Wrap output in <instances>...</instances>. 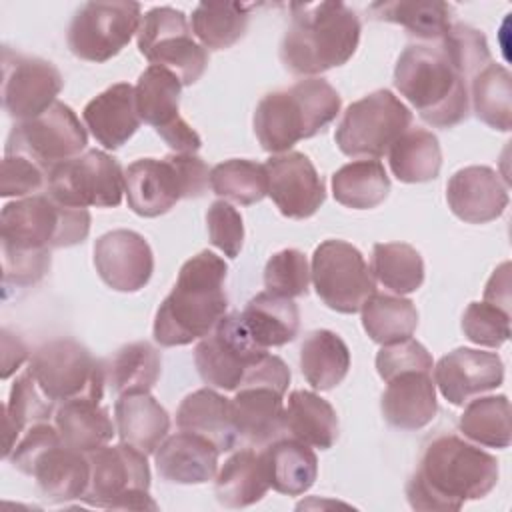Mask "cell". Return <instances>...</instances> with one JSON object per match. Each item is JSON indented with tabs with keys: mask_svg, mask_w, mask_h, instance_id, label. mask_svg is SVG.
Returning <instances> with one entry per match:
<instances>
[{
	"mask_svg": "<svg viewBox=\"0 0 512 512\" xmlns=\"http://www.w3.org/2000/svg\"><path fill=\"white\" fill-rule=\"evenodd\" d=\"M26 370L54 406L74 398L102 400L108 384L106 366L72 338H56L36 348Z\"/></svg>",
	"mask_w": 512,
	"mask_h": 512,
	"instance_id": "obj_8",
	"label": "cell"
},
{
	"mask_svg": "<svg viewBox=\"0 0 512 512\" xmlns=\"http://www.w3.org/2000/svg\"><path fill=\"white\" fill-rule=\"evenodd\" d=\"M310 270L304 252L296 248H286L270 256L264 268V286L266 292L296 298L308 292Z\"/></svg>",
	"mask_w": 512,
	"mask_h": 512,
	"instance_id": "obj_48",
	"label": "cell"
},
{
	"mask_svg": "<svg viewBox=\"0 0 512 512\" xmlns=\"http://www.w3.org/2000/svg\"><path fill=\"white\" fill-rule=\"evenodd\" d=\"M86 144L88 134L76 112L64 102H54L40 116L12 126L4 154L26 156L48 174L52 166L80 156Z\"/></svg>",
	"mask_w": 512,
	"mask_h": 512,
	"instance_id": "obj_16",
	"label": "cell"
},
{
	"mask_svg": "<svg viewBox=\"0 0 512 512\" xmlns=\"http://www.w3.org/2000/svg\"><path fill=\"white\" fill-rule=\"evenodd\" d=\"M54 404L40 392L30 372L24 370L12 384L8 402L4 406V458L10 454L18 438L38 422H46Z\"/></svg>",
	"mask_w": 512,
	"mask_h": 512,
	"instance_id": "obj_45",
	"label": "cell"
},
{
	"mask_svg": "<svg viewBox=\"0 0 512 512\" xmlns=\"http://www.w3.org/2000/svg\"><path fill=\"white\" fill-rule=\"evenodd\" d=\"M410 122V108L382 88L344 110L334 140L340 152L350 158H380L410 128Z\"/></svg>",
	"mask_w": 512,
	"mask_h": 512,
	"instance_id": "obj_10",
	"label": "cell"
},
{
	"mask_svg": "<svg viewBox=\"0 0 512 512\" xmlns=\"http://www.w3.org/2000/svg\"><path fill=\"white\" fill-rule=\"evenodd\" d=\"M214 492L222 506L246 508L260 502L270 484L260 452L244 448L234 452L214 478Z\"/></svg>",
	"mask_w": 512,
	"mask_h": 512,
	"instance_id": "obj_34",
	"label": "cell"
},
{
	"mask_svg": "<svg viewBox=\"0 0 512 512\" xmlns=\"http://www.w3.org/2000/svg\"><path fill=\"white\" fill-rule=\"evenodd\" d=\"M116 430L122 442L154 454L170 430V416L150 392L120 394L114 404Z\"/></svg>",
	"mask_w": 512,
	"mask_h": 512,
	"instance_id": "obj_28",
	"label": "cell"
},
{
	"mask_svg": "<svg viewBox=\"0 0 512 512\" xmlns=\"http://www.w3.org/2000/svg\"><path fill=\"white\" fill-rule=\"evenodd\" d=\"M464 336L488 348H498L510 338V312L486 300L472 302L462 316Z\"/></svg>",
	"mask_w": 512,
	"mask_h": 512,
	"instance_id": "obj_49",
	"label": "cell"
},
{
	"mask_svg": "<svg viewBox=\"0 0 512 512\" xmlns=\"http://www.w3.org/2000/svg\"><path fill=\"white\" fill-rule=\"evenodd\" d=\"M284 432L320 450L338 440V416L328 400L310 390H292L284 408Z\"/></svg>",
	"mask_w": 512,
	"mask_h": 512,
	"instance_id": "obj_32",
	"label": "cell"
},
{
	"mask_svg": "<svg viewBox=\"0 0 512 512\" xmlns=\"http://www.w3.org/2000/svg\"><path fill=\"white\" fill-rule=\"evenodd\" d=\"M392 174L406 184L434 180L442 168V150L436 134L424 128H408L388 150Z\"/></svg>",
	"mask_w": 512,
	"mask_h": 512,
	"instance_id": "obj_36",
	"label": "cell"
},
{
	"mask_svg": "<svg viewBox=\"0 0 512 512\" xmlns=\"http://www.w3.org/2000/svg\"><path fill=\"white\" fill-rule=\"evenodd\" d=\"M54 426L66 446L86 454L106 446L116 434L108 408L92 398H74L58 404Z\"/></svg>",
	"mask_w": 512,
	"mask_h": 512,
	"instance_id": "obj_31",
	"label": "cell"
},
{
	"mask_svg": "<svg viewBox=\"0 0 512 512\" xmlns=\"http://www.w3.org/2000/svg\"><path fill=\"white\" fill-rule=\"evenodd\" d=\"M208 186L210 170L196 154L140 158L124 170L128 208L142 218L166 214L182 198H200Z\"/></svg>",
	"mask_w": 512,
	"mask_h": 512,
	"instance_id": "obj_6",
	"label": "cell"
},
{
	"mask_svg": "<svg viewBox=\"0 0 512 512\" xmlns=\"http://www.w3.org/2000/svg\"><path fill=\"white\" fill-rule=\"evenodd\" d=\"M24 474L36 480L38 490L48 502L82 500L90 484V458L86 452L58 440L40 450Z\"/></svg>",
	"mask_w": 512,
	"mask_h": 512,
	"instance_id": "obj_22",
	"label": "cell"
},
{
	"mask_svg": "<svg viewBox=\"0 0 512 512\" xmlns=\"http://www.w3.org/2000/svg\"><path fill=\"white\" fill-rule=\"evenodd\" d=\"M210 188L224 200L250 206L268 196V174L264 164L246 158H232L210 170Z\"/></svg>",
	"mask_w": 512,
	"mask_h": 512,
	"instance_id": "obj_46",
	"label": "cell"
},
{
	"mask_svg": "<svg viewBox=\"0 0 512 512\" xmlns=\"http://www.w3.org/2000/svg\"><path fill=\"white\" fill-rule=\"evenodd\" d=\"M90 232L88 208H72L48 194L8 202L0 212V240L6 250H54L76 246Z\"/></svg>",
	"mask_w": 512,
	"mask_h": 512,
	"instance_id": "obj_7",
	"label": "cell"
},
{
	"mask_svg": "<svg viewBox=\"0 0 512 512\" xmlns=\"http://www.w3.org/2000/svg\"><path fill=\"white\" fill-rule=\"evenodd\" d=\"M284 394L270 386H244L230 398V418L240 442L268 446L284 432Z\"/></svg>",
	"mask_w": 512,
	"mask_h": 512,
	"instance_id": "obj_23",
	"label": "cell"
},
{
	"mask_svg": "<svg viewBox=\"0 0 512 512\" xmlns=\"http://www.w3.org/2000/svg\"><path fill=\"white\" fill-rule=\"evenodd\" d=\"M46 178V170L38 166L34 160L20 154H4L0 194L4 198L34 196L36 192L46 188Z\"/></svg>",
	"mask_w": 512,
	"mask_h": 512,
	"instance_id": "obj_53",
	"label": "cell"
},
{
	"mask_svg": "<svg viewBox=\"0 0 512 512\" xmlns=\"http://www.w3.org/2000/svg\"><path fill=\"white\" fill-rule=\"evenodd\" d=\"M368 10L376 20L400 24L408 34L426 42H438L452 26V8L436 0L374 2Z\"/></svg>",
	"mask_w": 512,
	"mask_h": 512,
	"instance_id": "obj_37",
	"label": "cell"
},
{
	"mask_svg": "<svg viewBox=\"0 0 512 512\" xmlns=\"http://www.w3.org/2000/svg\"><path fill=\"white\" fill-rule=\"evenodd\" d=\"M138 2H86L66 34L70 52L86 62L102 64L114 58L138 32L142 14Z\"/></svg>",
	"mask_w": 512,
	"mask_h": 512,
	"instance_id": "obj_15",
	"label": "cell"
},
{
	"mask_svg": "<svg viewBox=\"0 0 512 512\" xmlns=\"http://www.w3.org/2000/svg\"><path fill=\"white\" fill-rule=\"evenodd\" d=\"M438 44L466 80H472L492 62L486 36L468 24H452Z\"/></svg>",
	"mask_w": 512,
	"mask_h": 512,
	"instance_id": "obj_47",
	"label": "cell"
},
{
	"mask_svg": "<svg viewBox=\"0 0 512 512\" xmlns=\"http://www.w3.org/2000/svg\"><path fill=\"white\" fill-rule=\"evenodd\" d=\"M498 460L486 450L454 434L434 438L406 484L414 510H460L480 500L498 482Z\"/></svg>",
	"mask_w": 512,
	"mask_h": 512,
	"instance_id": "obj_1",
	"label": "cell"
},
{
	"mask_svg": "<svg viewBox=\"0 0 512 512\" xmlns=\"http://www.w3.org/2000/svg\"><path fill=\"white\" fill-rule=\"evenodd\" d=\"M472 110L478 120L494 130L512 128V76L502 64H486L470 80Z\"/></svg>",
	"mask_w": 512,
	"mask_h": 512,
	"instance_id": "obj_40",
	"label": "cell"
},
{
	"mask_svg": "<svg viewBox=\"0 0 512 512\" xmlns=\"http://www.w3.org/2000/svg\"><path fill=\"white\" fill-rule=\"evenodd\" d=\"M360 30L358 14L344 2H292L280 60L292 74L314 78L354 56Z\"/></svg>",
	"mask_w": 512,
	"mask_h": 512,
	"instance_id": "obj_3",
	"label": "cell"
},
{
	"mask_svg": "<svg viewBox=\"0 0 512 512\" xmlns=\"http://www.w3.org/2000/svg\"><path fill=\"white\" fill-rule=\"evenodd\" d=\"M300 370L314 390H332L350 370V350L336 332L314 330L300 346Z\"/></svg>",
	"mask_w": 512,
	"mask_h": 512,
	"instance_id": "obj_35",
	"label": "cell"
},
{
	"mask_svg": "<svg viewBox=\"0 0 512 512\" xmlns=\"http://www.w3.org/2000/svg\"><path fill=\"white\" fill-rule=\"evenodd\" d=\"M504 382V364L496 352L456 348L444 354L434 366V384L454 406H464L482 392Z\"/></svg>",
	"mask_w": 512,
	"mask_h": 512,
	"instance_id": "obj_20",
	"label": "cell"
},
{
	"mask_svg": "<svg viewBox=\"0 0 512 512\" xmlns=\"http://www.w3.org/2000/svg\"><path fill=\"white\" fill-rule=\"evenodd\" d=\"M342 100L322 78H304L266 94L254 110V132L266 152H288L296 142L322 132L340 112Z\"/></svg>",
	"mask_w": 512,
	"mask_h": 512,
	"instance_id": "obj_5",
	"label": "cell"
},
{
	"mask_svg": "<svg viewBox=\"0 0 512 512\" xmlns=\"http://www.w3.org/2000/svg\"><path fill=\"white\" fill-rule=\"evenodd\" d=\"M372 276L390 292H416L424 282L420 252L406 242H378L372 248Z\"/></svg>",
	"mask_w": 512,
	"mask_h": 512,
	"instance_id": "obj_43",
	"label": "cell"
},
{
	"mask_svg": "<svg viewBox=\"0 0 512 512\" xmlns=\"http://www.w3.org/2000/svg\"><path fill=\"white\" fill-rule=\"evenodd\" d=\"M82 118L90 134L106 150L126 144L140 128L134 86L118 82L94 96L82 110Z\"/></svg>",
	"mask_w": 512,
	"mask_h": 512,
	"instance_id": "obj_26",
	"label": "cell"
},
{
	"mask_svg": "<svg viewBox=\"0 0 512 512\" xmlns=\"http://www.w3.org/2000/svg\"><path fill=\"white\" fill-rule=\"evenodd\" d=\"M220 450L208 438L180 430L154 452L158 474L174 484H206L218 474Z\"/></svg>",
	"mask_w": 512,
	"mask_h": 512,
	"instance_id": "obj_24",
	"label": "cell"
},
{
	"mask_svg": "<svg viewBox=\"0 0 512 512\" xmlns=\"http://www.w3.org/2000/svg\"><path fill=\"white\" fill-rule=\"evenodd\" d=\"M360 312L366 334L372 342L382 346L410 338L418 326V310L414 302L398 294L374 292Z\"/></svg>",
	"mask_w": 512,
	"mask_h": 512,
	"instance_id": "obj_41",
	"label": "cell"
},
{
	"mask_svg": "<svg viewBox=\"0 0 512 512\" xmlns=\"http://www.w3.org/2000/svg\"><path fill=\"white\" fill-rule=\"evenodd\" d=\"M210 242L228 258H236L244 244V222L240 212L226 200H214L206 212Z\"/></svg>",
	"mask_w": 512,
	"mask_h": 512,
	"instance_id": "obj_51",
	"label": "cell"
},
{
	"mask_svg": "<svg viewBox=\"0 0 512 512\" xmlns=\"http://www.w3.org/2000/svg\"><path fill=\"white\" fill-rule=\"evenodd\" d=\"M136 42L150 64L174 72L182 86L198 82L208 66L206 48L192 38L184 12L172 6L150 8L140 20Z\"/></svg>",
	"mask_w": 512,
	"mask_h": 512,
	"instance_id": "obj_11",
	"label": "cell"
},
{
	"mask_svg": "<svg viewBox=\"0 0 512 512\" xmlns=\"http://www.w3.org/2000/svg\"><path fill=\"white\" fill-rule=\"evenodd\" d=\"M270 488L286 496L308 492L318 476L314 450L296 438H278L260 452Z\"/></svg>",
	"mask_w": 512,
	"mask_h": 512,
	"instance_id": "obj_29",
	"label": "cell"
},
{
	"mask_svg": "<svg viewBox=\"0 0 512 512\" xmlns=\"http://www.w3.org/2000/svg\"><path fill=\"white\" fill-rule=\"evenodd\" d=\"M160 352L148 342H132L122 346L106 366V380L120 394L150 392L160 378Z\"/></svg>",
	"mask_w": 512,
	"mask_h": 512,
	"instance_id": "obj_42",
	"label": "cell"
},
{
	"mask_svg": "<svg viewBox=\"0 0 512 512\" xmlns=\"http://www.w3.org/2000/svg\"><path fill=\"white\" fill-rule=\"evenodd\" d=\"M252 8L256 4L200 2L192 10L190 28L204 48L226 50L246 34Z\"/></svg>",
	"mask_w": 512,
	"mask_h": 512,
	"instance_id": "obj_39",
	"label": "cell"
},
{
	"mask_svg": "<svg viewBox=\"0 0 512 512\" xmlns=\"http://www.w3.org/2000/svg\"><path fill=\"white\" fill-rule=\"evenodd\" d=\"M432 354L414 338L384 344L376 354V370L384 382L404 372H432Z\"/></svg>",
	"mask_w": 512,
	"mask_h": 512,
	"instance_id": "obj_50",
	"label": "cell"
},
{
	"mask_svg": "<svg viewBox=\"0 0 512 512\" xmlns=\"http://www.w3.org/2000/svg\"><path fill=\"white\" fill-rule=\"evenodd\" d=\"M176 424L180 430L208 438L220 452H230L240 442L230 418V400L212 388L188 394L178 406Z\"/></svg>",
	"mask_w": 512,
	"mask_h": 512,
	"instance_id": "obj_30",
	"label": "cell"
},
{
	"mask_svg": "<svg viewBox=\"0 0 512 512\" xmlns=\"http://www.w3.org/2000/svg\"><path fill=\"white\" fill-rule=\"evenodd\" d=\"M180 78L168 68L150 64L134 86L136 110L140 120L154 126L162 140L178 136L190 128V124L180 116Z\"/></svg>",
	"mask_w": 512,
	"mask_h": 512,
	"instance_id": "obj_25",
	"label": "cell"
},
{
	"mask_svg": "<svg viewBox=\"0 0 512 512\" xmlns=\"http://www.w3.org/2000/svg\"><path fill=\"white\" fill-rule=\"evenodd\" d=\"M90 484L84 502L112 510H158L150 496V466L146 454L122 442L88 452Z\"/></svg>",
	"mask_w": 512,
	"mask_h": 512,
	"instance_id": "obj_9",
	"label": "cell"
},
{
	"mask_svg": "<svg viewBox=\"0 0 512 512\" xmlns=\"http://www.w3.org/2000/svg\"><path fill=\"white\" fill-rule=\"evenodd\" d=\"M384 420L400 430H420L428 426L436 412V384L430 372H404L388 380L380 400Z\"/></svg>",
	"mask_w": 512,
	"mask_h": 512,
	"instance_id": "obj_27",
	"label": "cell"
},
{
	"mask_svg": "<svg viewBox=\"0 0 512 512\" xmlns=\"http://www.w3.org/2000/svg\"><path fill=\"white\" fill-rule=\"evenodd\" d=\"M266 354L268 350L252 340L240 312H232L196 344L194 364L208 386L234 392L246 384Z\"/></svg>",
	"mask_w": 512,
	"mask_h": 512,
	"instance_id": "obj_13",
	"label": "cell"
},
{
	"mask_svg": "<svg viewBox=\"0 0 512 512\" xmlns=\"http://www.w3.org/2000/svg\"><path fill=\"white\" fill-rule=\"evenodd\" d=\"M26 358H28L26 344L16 334L2 328V378L4 380L10 378V374H14Z\"/></svg>",
	"mask_w": 512,
	"mask_h": 512,
	"instance_id": "obj_54",
	"label": "cell"
},
{
	"mask_svg": "<svg viewBox=\"0 0 512 512\" xmlns=\"http://www.w3.org/2000/svg\"><path fill=\"white\" fill-rule=\"evenodd\" d=\"M460 432L472 442L488 448H508L512 442L510 402L504 394L468 400L460 422Z\"/></svg>",
	"mask_w": 512,
	"mask_h": 512,
	"instance_id": "obj_44",
	"label": "cell"
},
{
	"mask_svg": "<svg viewBox=\"0 0 512 512\" xmlns=\"http://www.w3.org/2000/svg\"><path fill=\"white\" fill-rule=\"evenodd\" d=\"M394 86L430 126L452 128L468 118V80L438 42L406 46L394 66Z\"/></svg>",
	"mask_w": 512,
	"mask_h": 512,
	"instance_id": "obj_4",
	"label": "cell"
},
{
	"mask_svg": "<svg viewBox=\"0 0 512 512\" xmlns=\"http://www.w3.org/2000/svg\"><path fill=\"white\" fill-rule=\"evenodd\" d=\"M390 178L378 160H354L332 174L336 202L352 210H370L386 200Z\"/></svg>",
	"mask_w": 512,
	"mask_h": 512,
	"instance_id": "obj_38",
	"label": "cell"
},
{
	"mask_svg": "<svg viewBox=\"0 0 512 512\" xmlns=\"http://www.w3.org/2000/svg\"><path fill=\"white\" fill-rule=\"evenodd\" d=\"M226 272L224 258L210 250H202L182 264L172 292L154 316L152 334L160 346H186L216 328L228 308Z\"/></svg>",
	"mask_w": 512,
	"mask_h": 512,
	"instance_id": "obj_2",
	"label": "cell"
},
{
	"mask_svg": "<svg viewBox=\"0 0 512 512\" xmlns=\"http://www.w3.org/2000/svg\"><path fill=\"white\" fill-rule=\"evenodd\" d=\"M64 86L60 70L42 58L2 48V104L16 122L46 112Z\"/></svg>",
	"mask_w": 512,
	"mask_h": 512,
	"instance_id": "obj_17",
	"label": "cell"
},
{
	"mask_svg": "<svg viewBox=\"0 0 512 512\" xmlns=\"http://www.w3.org/2000/svg\"><path fill=\"white\" fill-rule=\"evenodd\" d=\"M46 194L72 208H114L124 196V172L104 150H86L48 170Z\"/></svg>",
	"mask_w": 512,
	"mask_h": 512,
	"instance_id": "obj_12",
	"label": "cell"
},
{
	"mask_svg": "<svg viewBox=\"0 0 512 512\" xmlns=\"http://www.w3.org/2000/svg\"><path fill=\"white\" fill-rule=\"evenodd\" d=\"M94 266L108 288L118 292H138L152 278L154 254L142 234L118 228L96 240Z\"/></svg>",
	"mask_w": 512,
	"mask_h": 512,
	"instance_id": "obj_19",
	"label": "cell"
},
{
	"mask_svg": "<svg viewBox=\"0 0 512 512\" xmlns=\"http://www.w3.org/2000/svg\"><path fill=\"white\" fill-rule=\"evenodd\" d=\"M268 196L282 216L304 220L318 212L326 200V188L310 158L302 152L274 154L264 164Z\"/></svg>",
	"mask_w": 512,
	"mask_h": 512,
	"instance_id": "obj_18",
	"label": "cell"
},
{
	"mask_svg": "<svg viewBox=\"0 0 512 512\" xmlns=\"http://www.w3.org/2000/svg\"><path fill=\"white\" fill-rule=\"evenodd\" d=\"M310 276L320 300L340 314H356L376 292V280L362 252L346 240H324L316 246Z\"/></svg>",
	"mask_w": 512,
	"mask_h": 512,
	"instance_id": "obj_14",
	"label": "cell"
},
{
	"mask_svg": "<svg viewBox=\"0 0 512 512\" xmlns=\"http://www.w3.org/2000/svg\"><path fill=\"white\" fill-rule=\"evenodd\" d=\"M508 270H510L508 262L500 264L490 276L484 290V300L504 308L506 312H510V272Z\"/></svg>",
	"mask_w": 512,
	"mask_h": 512,
	"instance_id": "obj_55",
	"label": "cell"
},
{
	"mask_svg": "<svg viewBox=\"0 0 512 512\" xmlns=\"http://www.w3.org/2000/svg\"><path fill=\"white\" fill-rule=\"evenodd\" d=\"M50 268V250H6L2 248L4 288L34 286Z\"/></svg>",
	"mask_w": 512,
	"mask_h": 512,
	"instance_id": "obj_52",
	"label": "cell"
},
{
	"mask_svg": "<svg viewBox=\"0 0 512 512\" xmlns=\"http://www.w3.org/2000/svg\"><path fill=\"white\" fill-rule=\"evenodd\" d=\"M446 202L456 218L468 224H486L506 210L508 188L490 166H466L450 176Z\"/></svg>",
	"mask_w": 512,
	"mask_h": 512,
	"instance_id": "obj_21",
	"label": "cell"
},
{
	"mask_svg": "<svg viewBox=\"0 0 512 512\" xmlns=\"http://www.w3.org/2000/svg\"><path fill=\"white\" fill-rule=\"evenodd\" d=\"M252 340L262 348L292 342L300 330V312L292 298L260 292L240 312Z\"/></svg>",
	"mask_w": 512,
	"mask_h": 512,
	"instance_id": "obj_33",
	"label": "cell"
}]
</instances>
